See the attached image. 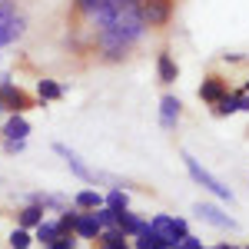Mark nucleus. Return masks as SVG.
I'll return each instance as SVG.
<instances>
[{
  "instance_id": "obj_1",
  "label": "nucleus",
  "mask_w": 249,
  "mask_h": 249,
  "mask_svg": "<svg viewBox=\"0 0 249 249\" xmlns=\"http://www.w3.org/2000/svg\"><path fill=\"white\" fill-rule=\"evenodd\" d=\"M143 34H146V23L140 17V0H130V3L116 7L113 17L103 27H96V53L103 60H110V63H116L140 43Z\"/></svg>"
},
{
  "instance_id": "obj_2",
  "label": "nucleus",
  "mask_w": 249,
  "mask_h": 249,
  "mask_svg": "<svg viewBox=\"0 0 249 249\" xmlns=\"http://www.w3.org/2000/svg\"><path fill=\"white\" fill-rule=\"evenodd\" d=\"M27 30V17L17 7V0H0V47L17 43Z\"/></svg>"
},
{
  "instance_id": "obj_3",
  "label": "nucleus",
  "mask_w": 249,
  "mask_h": 249,
  "mask_svg": "<svg viewBox=\"0 0 249 249\" xmlns=\"http://www.w3.org/2000/svg\"><path fill=\"white\" fill-rule=\"evenodd\" d=\"M150 230H153L170 249H176V246H179V239L190 232V226H186V219H173V216H166V213H160V216L150 219Z\"/></svg>"
},
{
  "instance_id": "obj_4",
  "label": "nucleus",
  "mask_w": 249,
  "mask_h": 249,
  "mask_svg": "<svg viewBox=\"0 0 249 249\" xmlns=\"http://www.w3.org/2000/svg\"><path fill=\"white\" fill-rule=\"evenodd\" d=\"M30 107H34L30 93H23L17 83H10V77H0V113H23Z\"/></svg>"
},
{
  "instance_id": "obj_5",
  "label": "nucleus",
  "mask_w": 249,
  "mask_h": 249,
  "mask_svg": "<svg viewBox=\"0 0 249 249\" xmlns=\"http://www.w3.org/2000/svg\"><path fill=\"white\" fill-rule=\"evenodd\" d=\"M183 160H186V170H190V176L199 183V186H203V190H210L213 196H219V199L232 203V190H230V186H223V183H219V179H216L210 170H203V166H199V160H193L190 153H183Z\"/></svg>"
},
{
  "instance_id": "obj_6",
  "label": "nucleus",
  "mask_w": 249,
  "mask_h": 249,
  "mask_svg": "<svg viewBox=\"0 0 249 249\" xmlns=\"http://www.w3.org/2000/svg\"><path fill=\"white\" fill-rule=\"evenodd\" d=\"M173 0H140V17L146 27H163L173 17Z\"/></svg>"
},
{
  "instance_id": "obj_7",
  "label": "nucleus",
  "mask_w": 249,
  "mask_h": 249,
  "mask_svg": "<svg viewBox=\"0 0 249 249\" xmlns=\"http://www.w3.org/2000/svg\"><path fill=\"white\" fill-rule=\"evenodd\" d=\"M193 213L203 219V223H210V226H219V230H236V219H232L230 213H223L219 206H213V203H196Z\"/></svg>"
},
{
  "instance_id": "obj_8",
  "label": "nucleus",
  "mask_w": 249,
  "mask_h": 249,
  "mask_svg": "<svg viewBox=\"0 0 249 249\" xmlns=\"http://www.w3.org/2000/svg\"><path fill=\"white\" fill-rule=\"evenodd\" d=\"M53 150H57V153L63 156V160H67V166H70V170L77 173L80 179H87V183H96V179H100V173H93V170H90V166H87V163H83V160H80L77 153H73V150H67L63 143H57Z\"/></svg>"
},
{
  "instance_id": "obj_9",
  "label": "nucleus",
  "mask_w": 249,
  "mask_h": 249,
  "mask_svg": "<svg viewBox=\"0 0 249 249\" xmlns=\"http://www.w3.org/2000/svg\"><path fill=\"white\" fill-rule=\"evenodd\" d=\"M116 230L130 239V236H140V232L146 230V223H143L136 213H130V210H116Z\"/></svg>"
},
{
  "instance_id": "obj_10",
  "label": "nucleus",
  "mask_w": 249,
  "mask_h": 249,
  "mask_svg": "<svg viewBox=\"0 0 249 249\" xmlns=\"http://www.w3.org/2000/svg\"><path fill=\"white\" fill-rule=\"evenodd\" d=\"M0 136H7V140H27V136H30V123H27V116H23V113H10V120L0 126Z\"/></svg>"
},
{
  "instance_id": "obj_11",
  "label": "nucleus",
  "mask_w": 249,
  "mask_h": 249,
  "mask_svg": "<svg viewBox=\"0 0 249 249\" xmlns=\"http://www.w3.org/2000/svg\"><path fill=\"white\" fill-rule=\"evenodd\" d=\"M27 203H37V206H43V210H57V213L70 210V199L60 196V193H30Z\"/></svg>"
},
{
  "instance_id": "obj_12",
  "label": "nucleus",
  "mask_w": 249,
  "mask_h": 249,
  "mask_svg": "<svg viewBox=\"0 0 249 249\" xmlns=\"http://www.w3.org/2000/svg\"><path fill=\"white\" fill-rule=\"evenodd\" d=\"M100 223H96L93 210L90 213H77V226H73V236H80V239H96L100 236Z\"/></svg>"
},
{
  "instance_id": "obj_13",
  "label": "nucleus",
  "mask_w": 249,
  "mask_h": 249,
  "mask_svg": "<svg viewBox=\"0 0 249 249\" xmlns=\"http://www.w3.org/2000/svg\"><path fill=\"white\" fill-rule=\"evenodd\" d=\"M176 120H179V100L176 96H163V103H160V123H163V130H176Z\"/></svg>"
},
{
  "instance_id": "obj_14",
  "label": "nucleus",
  "mask_w": 249,
  "mask_h": 249,
  "mask_svg": "<svg viewBox=\"0 0 249 249\" xmlns=\"http://www.w3.org/2000/svg\"><path fill=\"white\" fill-rule=\"evenodd\" d=\"M199 96L206 100V103H219L223 96H226V83L219 77H210V80H203V87H199Z\"/></svg>"
},
{
  "instance_id": "obj_15",
  "label": "nucleus",
  "mask_w": 249,
  "mask_h": 249,
  "mask_svg": "<svg viewBox=\"0 0 249 249\" xmlns=\"http://www.w3.org/2000/svg\"><path fill=\"white\" fill-rule=\"evenodd\" d=\"M43 206H37V203H27L23 210H20V230H37L40 223H43Z\"/></svg>"
},
{
  "instance_id": "obj_16",
  "label": "nucleus",
  "mask_w": 249,
  "mask_h": 249,
  "mask_svg": "<svg viewBox=\"0 0 249 249\" xmlns=\"http://www.w3.org/2000/svg\"><path fill=\"white\" fill-rule=\"evenodd\" d=\"M156 70H160V83H173V80L179 77V67L173 63V57L163 50L160 53V60H156Z\"/></svg>"
},
{
  "instance_id": "obj_17",
  "label": "nucleus",
  "mask_w": 249,
  "mask_h": 249,
  "mask_svg": "<svg viewBox=\"0 0 249 249\" xmlns=\"http://www.w3.org/2000/svg\"><path fill=\"white\" fill-rule=\"evenodd\" d=\"M73 206H77V210H100V206H103V196H100V193L96 190H80L77 196H73Z\"/></svg>"
},
{
  "instance_id": "obj_18",
  "label": "nucleus",
  "mask_w": 249,
  "mask_h": 249,
  "mask_svg": "<svg viewBox=\"0 0 249 249\" xmlns=\"http://www.w3.org/2000/svg\"><path fill=\"white\" fill-rule=\"evenodd\" d=\"M96 239H100V249H130L126 236H123L120 230H103Z\"/></svg>"
},
{
  "instance_id": "obj_19",
  "label": "nucleus",
  "mask_w": 249,
  "mask_h": 249,
  "mask_svg": "<svg viewBox=\"0 0 249 249\" xmlns=\"http://www.w3.org/2000/svg\"><path fill=\"white\" fill-rule=\"evenodd\" d=\"M57 236H60L57 219H43V223H40L37 230H34V239H37V243H43V246H50V243H53Z\"/></svg>"
},
{
  "instance_id": "obj_20",
  "label": "nucleus",
  "mask_w": 249,
  "mask_h": 249,
  "mask_svg": "<svg viewBox=\"0 0 249 249\" xmlns=\"http://www.w3.org/2000/svg\"><path fill=\"white\" fill-rule=\"evenodd\" d=\"M37 96H40V103H47V100H60V96H63V87H60L57 80H40V83H37Z\"/></svg>"
},
{
  "instance_id": "obj_21",
  "label": "nucleus",
  "mask_w": 249,
  "mask_h": 249,
  "mask_svg": "<svg viewBox=\"0 0 249 249\" xmlns=\"http://www.w3.org/2000/svg\"><path fill=\"white\" fill-rule=\"evenodd\" d=\"M103 206H110V210H130V193L116 186V190H110L103 196Z\"/></svg>"
},
{
  "instance_id": "obj_22",
  "label": "nucleus",
  "mask_w": 249,
  "mask_h": 249,
  "mask_svg": "<svg viewBox=\"0 0 249 249\" xmlns=\"http://www.w3.org/2000/svg\"><path fill=\"white\" fill-rule=\"evenodd\" d=\"M136 249H170V246H166V243H163V239L150 230V223H146V230L136 236Z\"/></svg>"
},
{
  "instance_id": "obj_23",
  "label": "nucleus",
  "mask_w": 249,
  "mask_h": 249,
  "mask_svg": "<svg viewBox=\"0 0 249 249\" xmlns=\"http://www.w3.org/2000/svg\"><path fill=\"white\" fill-rule=\"evenodd\" d=\"M96 223H100V230H116V210H110V206H100V210H93Z\"/></svg>"
},
{
  "instance_id": "obj_24",
  "label": "nucleus",
  "mask_w": 249,
  "mask_h": 249,
  "mask_svg": "<svg viewBox=\"0 0 249 249\" xmlns=\"http://www.w3.org/2000/svg\"><path fill=\"white\" fill-rule=\"evenodd\" d=\"M57 226H60V236H73V226H77V213L63 210V213H60V219H57Z\"/></svg>"
},
{
  "instance_id": "obj_25",
  "label": "nucleus",
  "mask_w": 249,
  "mask_h": 249,
  "mask_svg": "<svg viewBox=\"0 0 249 249\" xmlns=\"http://www.w3.org/2000/svg\"><path fill=\"white\" fill-rule=\"evenodd\" d=\"M30 243H34L30 230H14L10 232V249H30Z\"/></svg>"
},
{
  "instance_id": "obj_26",
  "label": "nucleus",
  "mask_w": 249,
  "mask_h": 249,
  "mask_svg": "<svg viewBox=\"0 0 249 249\" xmlns=\"http://www.w3.org/2000/svg\"><path fill=\"white\" fill-rule=\"evenodd\" d=\"M216 113L219 116H230V113H239V103H236V93H226L223 96V100H219V103H216Z\"/></svg>"
},
{
  "instance_id": "obj_27",
  "label": "nucleus",
  "mask_w": 249,
  "mask_h": 249,
  "mask_svg": "<svg viewBox=\"0 0 249 249\" xmlns=\"http://www.w3.org/2000/svg\"><path fill=\"white\" fill-rule=\"evenodd\" d=\"M47 249H77V239H73V236H57Z\"/></svg>"
},
{
  "instance_id": "obj_28",
  "label": "nucleus",
  "mask_w": 249,
  "mask_h": 249,
  "mask_svg": "<svg viewBox=\"0 0 249 249\" xmlns=\"http://www.w3.org/2000/svg\"><path fill=\"white\" fill-rule=\"evenodd\" d=\"M176 249H203V243H199L196 236H190V232H186V236L179 239V246H176Z\"/></svg>"
},
{
  "instance_id": "obj_29",
  "label": "nucleus",
  "mask_w": 249,
  "mask_h": 249,
  "mask_svg": "<svg viewBox=\"0 0 249 249\" xmlns=\"http://www.w3.org/2000/svg\"><path fill=\"white\" fill-rule=\"evenodd\" d=\"M236 103H239V110L249 113V93H236Z\"/></svg>"
},
{
  "instance_id": "obj_30",
  "label": "nucleus",
  "mask_w": 249,
  "mask_h": 249,
  "mask_svg": "<svg viewBox=\"0 0 249 249\" xmlns=\"http://www.w3.org/2000/svg\"><path fill=\"white\" fill-rule=\"evenodd\" d=\"M216 249H236V246H230V243H223V246H216Z\"/></svg>"
},
{
  "instance_id": "obj_31",
  "label": "nucleus",
  "mask_w": 249,
  "mask_h": 249,
  "mask_svg": "<svg viewBox=\"0 0 249 249\" xmlns=\"http://www.w3.org/2000/svg\"><path fill=\"white\" fill-rule=\"evenodd\" d=\"M203 249H206V246H203Z\"/></svg>"
}]
</instances>
